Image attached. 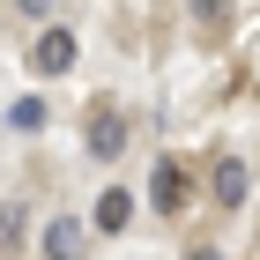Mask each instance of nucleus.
Here are the masks:
<instances>
[{"mask_svg":"<svg viewBox=\"0 0 260 260\" xmlns=\"http://www.w3.org/2000/svg\"><path fill=\"white\" fill-rule=\"evenodd\" d=\"M193 260H216V253H208V245H201V253H193Z\"/></svg>","mask_w":260,"mask_h":260,"instance_id":"11","label":"nucleus"},{"mask_svg":"<svg viewBox=\"0 0 260 260\" xmlns=\"http://www.w3.org/2000/svg\"><path fill=\"white\" fill-rule=\"evenodd\" d=\"M89 149H97L104 164L126 149V119H119V112H97V119H89Z\"/></svg>","mask_w":260,"mask_h":260,"instance_id":"4","label":"nucleus"},{"mask_svg":"<svg viewBox=\"0 0 260 260\" xmlns=\"http://www.w3.org/2000/svg\"><path fill=\"white\" fill-rule=\"evenodd\" d=\"M89 253V223L60 216V223H45V260H82Z\"/></svg>","mask_w":260,"mask_h":260,"instance_id":"3","label":"nucleus"},{"mask_svg":"<svg viewBox=\"0 0 260 260\" xmlns=\"http://www.w3.org/2000/svg\"><path fill=\"white\" fill-rule=\"evenodd\" d=\"M0 253H22V208H15V201L0 208Z\"/></svg>","mask_w":260,"mask_h":260,"instance_id":"8","label":"nucleus"},{"mask_svg":"<svg viewBox=\"0 0 260 260\" xmlns=\"http://www.w3.org/2000/svg\"><path fill=\"white\" fill-rule=\"evenodd\" d=\"M45 8H52V0H22V15H45Z\"/></svg>","mask_w":260,"mask_h":260,"instance_id":"10","label":"nucleus"},{"mask_svg":"<svg viewBox=\"0 0 260 260\" xmlns=\"http://www.w3.org/2000/svg\"><path fill=\"white\" fill-rule=\"evenodd\" d=\"M193 15H201V30H216V22H223V0H193Z\"/></svg>","mask_w":260,"mask_h":260,"instance_id":"9","label":"nucleus"},{"mask_svg":"<svg viewBox=\"0 0 260 260\" xmlns=\"http://www.w3.org/2000/svg\"><path fill=\"white\" fill-rule=\"evenodd\" d=\"M208 193H216L223 208H238V201H245V171H238V164H216V171H208Z\"/></svg>","mask_w":260,"mask_h":260,"instance_id":"5","label":"nucleus"},{"mask_svg":"<svg viewBox=\"0 0 260 260\" xmlns=\"http://www.w3.org/2000/svg\"><path fill=\"white\" fill-rule=\"evenodd\" d=\"M75 30H45L38 45H30V67H38V75H67V67H75Z\"/></svg>","mask_w":260,"mask_h":260,"instance_id":"1","label":"nucleus"},{"mask_svg":"<svg viewBox=\"0 0 260 260\" xmlns=\"http://www.w3.org/2000/svg\"><path fill=\"white\" fill-rule=\"evenodd\" d=\"M126 216H134V201H126L119 186H104L97 193V231H126Z\"/></svg>","mask_w":260,"mask_h":260,"instance_id":"6","label":"nucleus"},{"mask_svg":"<svg viewBox=\"0 0 260 260\" xmlns=\"http://www.w3.org/2000/svg\"><path fill=\"white\" fill-rule=\"evenodd\" d=\"M8 119H15V134H38V126H45V97H15Z\"/></svg>","mask_w":260,"mask_h":260,"instance_id":"7","label":"nucleus"},{"mask_svg":"<svg viewBox=\"0 0 260 260\" xmlns=\"http://www.w3.org/2000/svg\"><path fill=\"white\" fill-rule=\"evenodd\" d=\"M149 201H156L164 216H179V208H186V164H171V156H164L156 171H149Z\"/></svg>","mask_w":260,"mask_h":260,"instance_id":"2","label":"nucleus"}]
</instances>
